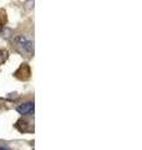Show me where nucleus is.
<instances>
[{
	"instance_id": "obj_1",
	"label": "nucleus",
	"mask_w": 142,
	"mask_h": 150,
	"mask_svg": "<svg viewBox=\"0 0 142 150\" xmlns=\"http://www.w3.org/2000/svg\"><path fill=\"white\" fill-rule=\"evenodd\" d=\"M14 44H15L16 49L21 54H25V56H27V58L34 54V41L30 38L25 35H19L14 39Z\"/></svg>"
},
{
	"instance_id": "obj_2",
	"label": "nucleus",
	"mask_w": 142,
	"mask_h": 150,
	"mask_svg": "<svg viewBox=\"0 0 142 150\" xmlns=\"http://www.w3.org/2000/svg\"><path fill=\"white\" fill-rule=\"evenodd\" d=\"M18 112L21 115H34V101H27L16 108Z\"/></svg>"
},
{
	"instance_id": "obj_3",
	"label": "nucleus",
	"mask_w": 142,
	"mask_h": 150,
	"mask_svg": "<svg viewBox=\"0 0 142 150\" xmlns=\"http://www.w3.org/2000/svg\"><path fill=\"white\" fill-rule=\"evenodd\" d=\"M13 35V31L10 29H6V28H3V31H1V36H4L5 39H8V38H10Z\"/></svg>"
},
{
	"instance_id": "obj_4",
	"label": "nucleus",
	"mask_w": 142,
	"mask_h": 150,
	"mask_svg": "<svg viewBox=\"0 0 142 150\" xmlns=\"http://www.w3.org/2000/svg\"><path fill=\"white\" fill-rule=\"evenodd\" d=\"M8 59V51L5 50H0V64L4 63Z\"/></svg>"
},
{
	"instance_id": "obj_5",
	"label": "nucleus",
	"mask_w": 142,
	"mask_h": 150,
	"mask_svg": "<svg viewBox=\"0 0 142 150\" xmlns=\"http://www.w3.org/2000/svg\"><path fill=\"white\" fill-rule=\"evenodd\" d=\"M19 94L18 93H10V94H8V99H10V100H16L19 99Z\"/></svg>"
},
{
	"instance_id": "obj_6",
	"label": "nucleus",
	"mask_w": 142,
	"mask_h": 150,
	"mask_svg": "<svg viewBox=\"0 0 142 150\" xmlns=\"http://www.w3.org/2000/svg\"><path fill=\"white\" fill-rule=\"evenodd\" d=\"M0 150H9V148H6V146H0Z\"/></svg>"
}]
</instances>
